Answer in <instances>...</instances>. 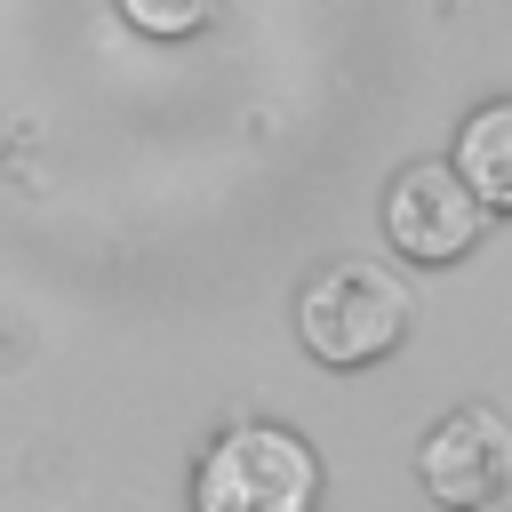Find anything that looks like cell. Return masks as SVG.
Masks as SVG:
<instances>
[{"instance_id": "obj_1", "label": "cell", "mask_w": 512, "mask_h": 512, "mask_svg": "<svg viewBox=\"0 0 512 512\" xmlns=\"http://www.w3.org/2000/svg\"><path fill=\"white\" fill-rule=\"evenodd\" d=\"M416 320V296L392 264L376 256H344V264H320L296 296V336L320 368H368L384 360Z\"/></svg>"}, {"instance_id": "obj_2", "label": "cell", "mask_w": 512, "mask_h": 512, "mask_svg": "<svg viewBox=\"0 0 512 512\" xmlns=\"http://www.w3.org/2000/svg\"><path fill=\"white\" fill-rule=\"evenodd\" d=\"M192 512H320V456L288 424H224L192 464Z\"/></svg>"}, {"instance_id": "obj_3", "label": "cell", "mask_w": 512, "mask_h": 512, "mask_svg": "<svg viewBox=\"0 0 512 512\" xmlns=\"http://www.w3.org/2000/svg\"><path fill=\"white\" fill-rule=\"evenodd\" d=\"M480 224H488V208L464 192V176L448 160H416L384 192V240L408 264H456L480 240Z\"/></svg>"}, {"instance_id": "obj_4", "label": "cell", "mask_w": 512, "mask_h": 512, "mask_svg": "<svg viewBox=\"0 0 512 512\" xmlns=\"http://www.w3.org/2000/svg\"><path fill=\"white\" fill-rule=\"evenodd\" d=\"M416 472H424V488H432L448 512L496 496V488L512 480V432H504V416H488V408H456L448 424L424 432Z\"/></svg>"}, {"instance_id": "obj_5", "label": "cell", "mask_w": 512, "mask_h": 512, "mask_svg": "<svg viewBox=\"0 0 512 512\" xmlns=\"http://www.w3.org/2000/svg\"><path fill=\"white\" fill-rule=\"evenodd\" d=\"M456 176H464V192L496 216H512V96H496V104H480L464 128H456V160H448Z\"/></svg>"}, {"instance_id": "obj_6", "label": "cell", "mask_w": 512, "mask_h": 512, "mask_svg": "<svg viewBox=\"0 0 512 512\" xmlns=\"http://www.w3.org/2000/svg\"><path fill=\"white\" fill-rule=\"evenodd\" d=\"M136 32H152V40H192V32H208L216 24V8L224 0H112Z\"/></svg>"}, {"instance_id": "obj_7", "label": "cell", "mask_w": 512, "mask_h": 512, "mask_svg": "<svg viewBox=\"0 0 512 512\" xmlns=\"http://www.w3.org/2000/svg\"><path fill=\"white\" fill-rule=\"evenodd\" d=\"M464 512H512V480H504L496 496H480V504H464Z\"/></svg>"}]
</instances>
